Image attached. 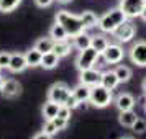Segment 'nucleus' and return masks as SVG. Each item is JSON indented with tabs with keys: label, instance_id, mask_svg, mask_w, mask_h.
Listing matches in <instances>:
<instances>
[{
	"label": "nucleus",
	"instance_id": "obj_2",
	"mask_svg": "<svg viewBox=\"0 0 146 139\" xmlns=\"http://www.w3.org/2000/svg\"><path fill=\"white\" fill-rule=\"evenodd\" d=\"M126 20L125 13L120 10V8H115V10H110V12H107L102 18L99 20V26L102 31H107V33H112L115 28L121 25L123 21Z\"/></svg>",
	"mask_w": 146,
	"mask_h": 139
},
{
	"label": "nucleus",
	"instance_id": "obj_34",
	"mask_svg": "<svg viewBox=\"0 0 146 139\" xmlns=\"http://www.w3.org/2000/svg\"><path fill=\"white\" fill-rule=\"evenodd\" d=\"M36 2V5L41 8H44V7H49L51 3H53V0H35Z\"/></svg>",
	"mask_w": 146,
	"mask_h": 139
},
{
	"label": "nucleus",
	"instance_id": "obj_12",
	"mask_svg": "<svg viewBox=\"0 0 146 139\" xmlns=\"http://www.w3.org/2000/svg\"><path fill=\"white\" fill-rule=\"evenodd\" d=\"M27 59H25V54H12L10 57V64H8V69L12 72L18 74V72H23L27 69Z\"/></svg>",
	"mask_w": 146,
	"mask_h": 139
},
{
	"label": "nucleus",
	"instance_id": "obj_37",
	"mask_svg": "<svg viewBox=\"0 0 146 139\" xmlns=\"http://www.w3.org/2000/svg\"><path fill=\"white\" fill-rule=\"evenodd\" d=\"M3 82H5V79H3V77L0 75V90H2V87H3Z\"/></svg>",
	"mask_w": 146,
	"mask_h": 139
},
{
	"label": "nucleus",
	"instance_id": "obj_41",
	"mask_svg": "<svg viewBox=\"0 0 146 139\" xmlns=\"http://www.w3.org/2000/svg\"><path fill=\"white\" fill-rule=\"evenodd\" d=\"M145 111H146V103H145Z\"/></svg>",
	"mask_w": 146,
	"mask_h": 139
},
{
	"label": "nucleus",
	"instance_id": "obj_16",
	"mask_svg": "<svg viewBox=\"0 0 146 139\" xmlns=\"http://www.w3.org/2000/svg\"><path fill=\"white\" fill-rule=\"evenodd\" d=\"M90 43H92V36H89L86 31H82L77 36H74V46L77 47L79 51H84L87 47H90Z\"/></svg>",
	"mask_w": 146,
	"mask_h": 139
},
{
	"label": "nucleus",
	"instance_id": "obj_23",
	"mask_svg": "<svg viewBox=\"0 0 146 139\" xmlns=\"http://www.w3.org/2000/svg\"><path fill=\"white\" fill-rule=\"evenodd\" d=\"M53 46H54L53 38H41V40L36 41L35 49H38L41 54H46V53H49V51H53Z\"/></svg>",
	"mask_w": 146,
	"mask_h": 139
},
{
	"label": "nucleus",
	"instance_id": "obj_30",
	"mask_svg": "<svg viewBox=\"0 0 146 139\" xmlns=\"http://www.w3.org/2000/svg\"><path fill=\"white\" fill-rule=\"evenodd\" d=\"M10 57H12V54H10V53H5V51H3V53H0V67H2V69H5V67L8 69Z\"/></svg>",
	"mask_w": 146,
	"mask_h": 139
},
{
	"label": "nucleus",
	"instance_id": "obj_10",
	"mask_svg": "<svg viewBox=\"0 0 146 139\" xmlns=\"http://www.w3.org/2000/svg\"><path fill=\"white\" fill-rule=\"evenodd\" d=\"M105 62L108 64H118L120 61L123 59V49L118 46V44H108L105 47V51L102 53Z\"/></svg>",
	"mask_w": 146,
	"mask_h": 139
},
{
	"label": "nucleus",
	"instance_id": "obj_19",
	"mask_svg": "<svg viewBox=\"0 0 146 139\" xmlns=\"http://www.w3.org/2000/svg\"><path fill=\"white\" fill-rule=\"evenodd\" d=\"M138 119L136 113L133 110H125V111H120V116H118V121L121 126H126V128H131L133 123Z\"/></svg>",
	"mask_w": 146,
	"mask_h": 139
},
{
	"label": "nucleus",
	"instance_id": "obj_29",
	"mask_svg": "<svg viewBox=\"0 0 146 139\" xmlns=\"http://www.w3.org/2000/svg\"><path fill=\"white\" fill-rule=\"evenodd\" d=\"M71 111H72L71 108H67L66 105H61V106H59V111H58V116L69 121V118H71Z\"/></svg>",
	"mask_w": 146,
	"mask_h": 139
},
{
	"label": "nucleus",
	"instance_id": "obj_5",
	"mask_svg": "<svg viewBox=\"0 0 146 139\" xmlns=\"http://www.w3.org/2000/svg\"><path fill=\"white\" fill-rule=\"evenodd\" d=\"M100 54L94 49L92 46L84 49V51H80L79 57H77V67H79V70H86V69H90L94 67V64L97 62Z\"/></svg>",
	"mask_w": 146,
	"mask_h": 139
},
{
	"label": "nucleus",
	"instance_id": "obj_25",
	"mask_svg": "<svg viewBox=\"0 0 146 139\" xmlns=\"http://www.w3.org/2000/svg\"><path fill=\"white\" fill-rule=\"evenodd\" d=\"M90 46H92L99 54H102L104 51H105V47L108 46V41H107L104 36H92V43H90Z\"/></svg>",
	"mask_w": 146,
	"mask_h": 139
},
{
	"label": "nucleus",
	"instance_id": "obj_24",
	"mask_svg": "<svg viewBox=\"0 0 146 139\" xmlns=\"http://www.w3.org/2000/svg\"><path fill=\"white\" fill-rule=\"evenodd\" d=\"M53 51L59 57H64L67 54L71 53V44H69V41L64 40V41H54V46H53Z\"/></svg>",
	"mask_w": 146,
	"mask_h": 139
},
{
	"label": "nucleus",
	"instance_id": "obj_21",
	"mask_svg": "<svg viewBox=\"0 0 146 139\" xmlns=\"http://www.w3.org/2000/svg\"><path fill=\"white\" fill-rule=\"evenodd\" d=\"M80 21L84 25V30H90V28L99 25V18H97V15L94 12H84L80 15Z\"/></svg>",
	"mask_w": 146,
	"mask_h": 139
},
{
	"label": "nucleus",
	"instance_id": "obj_3",
	"mask_svg": "<svg viewBox=\"0 0 146 139\" xmlns=\"http://www.w3.org/2000/svg\"><path fill=\"white\" fill-rule=\"evenodd\" d=\"M89 101L97 108H105L112 101V90L105 88L104 85H95L90 88V97Z\"/></svg>",
	"mask_w": 146,
	"mask_h": 139
},
{
	"label": "nucleus",
	"instance_id": "obj_11",
	"mask_svg": "<svg viewBox=\"0 0 146 139\" xmlns=\"http://www.w3.org/2000/svg\"><path fill=\"white\" fill-rule=\"evenodd\" d=\"M0 92L3 93V97H7V98H15V97H18L21 92V85L17 82V80H5L3 82V87H2V90Z\"/></svg>",
	"mask_w": 146,
	"mask_h": 139
},
{
	"label": "nucleus",
	"instance_id": "obj_17",
	"mask_svg": "<svg viewBox=\"0 0 146 139\" xmlns=\"http://www.w3.org/2000/svg\"><path fill=\"white\" fill-rule=\"evenodd\" d=\"M59 103H56V101H51V100H48V103H44L43 106V116L44 119H54L58 116V111H59Z\"/></svg>",
	"mask_w": 146,
	"mask_h": 139
},
{
	"label": "nucleus",
	"instance_id": "obj_14",
	"mask_svg": "<svg viewBox=\"0 0 146 139\" xmlns=\"http://www.w3.org/2000/svg\"><path fill=\"white\" fill-rule=\"evenodd\" d=\"M59 59L61 57L54 51H49V53L43 54V57H41V67H44V69H54L59 64Z\"/></svg>",
	"mask_w": 146,
	"mask_h": 139
},
{
	"label": "nucleus",
	"instance_id": "obj_6",
	"mask_svg": "<svg viewBox=\"0 0 146 139\" xmlns=\"http://www.w3.org/2000/svg\"><path fill=\"white\" fill-rule=\"evenodd\" d=\"M112 33L115 34V38H117L118 41H121V43H128V41L133 40V36H135V33H136V30H135V25H133L131 21H128V18H126L121 25H118V26L113 30Z\"/></svg>",
	"mask_w": 146,
	"mask_h": 139
},
{
	"label": "nucleus",
	"instance_id": "obj_13",
	"mask_svg": "<svg viewBox=\"0 0 146 139\" xmlns=\"http://www.w3.org/2000/svg\"><path fill=\"white\" fill-rule=\"evenodd\" d=\"M117 108H118L120 111H125V110H133V106L136 105V101L133 98L130 93H121L117 97Z\"/></svg>",
	"mask_w": 146,
	"mask_h": 139
},
{
	"label": "nucleus",
	"instance_id": "obj_18",
	"mask_svg": "<svg viewBox=\"0 0 146 139\" xmlns=\"http://www.w3.org/2000/svg\"><path fill=\"white\" fill-rule=\"evenodd\" d=\"M49 38H53L54 41H64V40L69 38V34H67V31L64 30V26L56 21V25H53L51 30H49Z\"/></svg>",
	"mask_w": 146,
	"mask_h": 139
},
{
	"label": "nucleus",
	"instance_id": "obj_42",
	"mask_svg": "<svg viewBox=\"0 0 146 139\" xmlns=\"http://www.w3.org/2000/svg\"><path fill=\"white\" fill-rule=\"evenodd\" d=\"M0 70H2V67H0Z\"/></svg>",
	"mask_w": 146,
	"mask_h": 139
},
{
	"label": "nucleus",
	"instance_id": "obj_15",
	"mask_svg": "<svg viewBox=\"0 0 146 139\" xmlns=\"http://www.w3.org/2000/svg\"><path fill=\"white\" fill-rule=\"evenodd\" d=\"M72 95L77 98L79 105H80V103H86V101H89V97H90V87L80 84V85H77L72 90Z\"/></svg>",
	"mask_w": 146,
	"mask_h": 139
},
{
	"label": "nucleus",
	"instance_id": "obj_32",
	"mask_svg": "<svg viewBox=\"0 0 146 139\" xmlns=\"http://www.w3.org/2000/svg\"><path fill=\"white\" fill-rule=\"evenodd\" d=\"M44 132H48L49 136H53L54 132H58V128L54 126V123L51 119H46V125H44Z\"/></svg>",
	"mask_w": 146,
	"mask_h": 139
},
{
	"label": "nucleus",
	"instance_id": "obj_43",
	"mask_svg": "<svg viewBox=\"0 0 146 139\" xmlns=\"http://www.w3.org/2000/svg\"><path fill=\"white\" fill-rule=\"evenodd\" d=\"M145 3H146V0H145Z\"/></svg>",
	"mask_w": 146,
	"mask_h": 139
},
{
	"label": "nucleus",
	"instance_id": "obj_20",
	"mask_svg": "<svg viewBox=\"0 0 146 139\" xmlns=\"http://www.w3.org/2000/svg\"><path fill=\"white\" fill-rule=\"evenodd\" d=\"M118 84H120V82H118V79H117L115 72H105V74H102L100 85H104L105 88H108V90H115Z\"/></svg>",
	"mask_w": 146,
	"mask_h": 139
},
{
	"label": "nucleus",
	"instance_id": "obj_39",
	"mask_svg": "<svg viewBox=\"0 0 146 139\" xmlns=\"http://www.w3.org/2000/svg\"><path fill=\"white\" fill-rule=\"evenodd\" d=\"M58 2H59V3H69L71 0H58Z\"/></svg>",
	"mask_w": 146,
	"mask_h": 139
},
{
	"label": "nucleus",
	"instance_id": "obj_4",
	"mask_svg": "<svg viewBox=\"0 0 146 139\" xmlns=\"http://www.w3.org/2000/svg\"><path fill=\"white\" fill-rule=\"evenodd\" d=\"M145 5H146L145 0H120V10L125 13L126 18L139 16Z\"/></svg>",
	"mask_w": 146,
	"mask_h": 139
},
{
	"label": "nucleus",
	"instance_id": "obj_27",
	"mask_svg": "<svg viewBox=\"0 0 146 139\" xmlns=\"http://www.w3.org/2000/svg\"><path fill=\"white\" fill-rule=\"evenodd\" d=\"M20 3L21 0H0V12H3V13L13 12Z\"/></svg>",
	"mask_w": 146,
	"mask_h": 139
},
{
	"label": "nucleus",
	"instance_id": "obj_1",
	"mask_svg": "<svg viewBox=\"0 0 146 139\" xmlns=\"http://www.w3.org/2000/svg\"><path fill=\"white\" fill-rule=\"evenodd\" d=\"M56 21L64 26V30L67 31V34L71 38L77 36L82 31H86L82 21H80V16H76V15L69 13V12H59V13L56 15Z\"/></svg>",
	"mask_w": 146,
	"mask_h": 139
},
{
	"label": "nucleus",
	"instance_id": "obj_26",
	"mask_svg": "<svg viewBox=\"0 0 146 139\" xmlns=\"http://www.w3.org/2000/svg\"><path fill=\"white\" fill-rule=\"evenodd\" d=\"M113 72L117 75L118 82H128L130 77H131V70H130V67H126V66H118Z\"/></svg>",
	"mask_w": 146,
	"mask_h": 139
},
{
	"label": "nucleus",
	"instance_id": "obj_38",
	"mask_svg": "<svg viewBox=\"0 0 146 139\" xmlns=\"http://www.w3.org/2000/svg\"><path fill=\"white\" fill-rule=\"evenodd\" d=\"M143 92H145V95H146V79L143 80Z\"/></svg>",
	"mask_w": 146,
	"mask_h": 139
},
{
	"label": "nucleus",
	"instance_id": "obj_33",
	"mask_svg": "<svg viewBox=\"0 0 146 139\" xmlns=\"http://www.w3.org/2000/svg\"><path fill=\"white\" fill-rule=\"evenodd\" d=\"M51 121H53V123H54V126L58 128V131H61V129H64V128L67 126V119H62V118H59V116H56V118H54V119H51Z\"/></svg>",
	"mask_w": 146,
	"mask_h": 139
},
{
	"label": "nucleus",
	"instance_id": "obj_9",
	"mask_svg": "<svg viewBox=\"0 0 146 139\" xmlns=\"http://www.w3.org/2000/svg\"><path fill=\"white\" fill-rule=\"evenodd\" d=\"M100 80H102V72L94 69V67L80 70V84H84V85L92 88L95 85H100Z\"/></svg>",
	"mask_w": 146,
	"mask_h": 139
},
{
	"label": "nucleus",
	"instance_id": "obj_22",
	"mask_svg": "<svg viewBox=\"0 0 146 139\" xmlns=\"http://www.w3.org/2000/svg\"><path fill=\"white\" fill-rule=\"evenodd\" d=\"M41 57H43V54L38 51V49H31V51H28L25 54V59H27V66L28 67H36V66H41Z\"/></svg>",
	"mask_w": 146,
	"mask_h": 139
},
{
	"label": "nucleus",
	"instance_id": "obj_7",
	"mask_svg": "<svg viewBox=\"0 0 146 139\" xmlns=\"http://www.w3.org/2000/svg\"><path fill=\"white\" fill-rule=\"evenodd\" d=\"M71 95V90H69V87L66 84H54L51 88H49V93H48V100H51V101H56V103H59V105H64V101L66 98Z\"/></svg>",
	"mask_w": 146,
	"mask_h": 139
},
{
	"label": "nucleus",
	"instance_id": "obj_36",
	"mask_svg": "<svg viewBox=\"0 0 146 139\" xmlns=\"http://www.w3.org/2000/svg\"><path fill=\"white\" fill-rule=\"evenodd\" d=\"M139 16L143 18V21H146V5H145V8H143V12L139 13Z\"/></svg>",
	"mask_w": 146,
	"mask_h": 139
},
{
	"label": "nucleus",
	"instance_id": "obj_40",
	"mask_svg": "<svg viewBox=\"0 0 146 139\" xmlns=\"http://www.w3.org/2000/svg\"><path fill=\"white\" fill-rule=\"evenodd\" d=\"M121 139H131V138H121Z\"/></svg>",
	"mask_w": 146,
	"mask_h": 139
},
{
	"label": "nucleus",
	"instance_id": "obj_31",
	"mask_svg": "<svg viewBox=\"0 0 146 139\" xmlns=\"http://www.w3.org/2000/svg\"><path fill=\"white\" fill-rule=\"evenodd\" d=\"M64 105L67 106V108H71V110H74V108H77L79 106V101H77V98L72 95V92H71V95L66 98V101H64Z\"/></svg>",
	"mask_w": 146,
	"mask_h": 139
},
{
	"label": "nucleus",
	"instance_id": "obj_28",
	"mask_svg": "<svg viewBox=\"0 0 146 139\" xmlns=\"http://www.w3.org/2000/svg\"><path fill=\"white\" fill-rule=\"evenodd\" d=\"M131 128H133V131H135V132L141 134V132L146 131V121H145V119H141V118H138L135 123H133Z\"/></svg>",
	"mask_w": 146,
	"mask_h": 139
},
{
	"label": "nucleus",
	"instance_id": "obj_8",
	"mask_svg": "<svg viewBox=\"0 0 146 139\" xmlns=\"http://www.w3.org/2000/svg\"><path fill=\"white\" fill-rule=\"evenodd\" d=\"M130 59L136 66L146 67V41H139L133 44V47L130 49Z\"/></svg>",
	"mask_w": 146,
	"mask_h": 139
},
{
	"label": "nucleus",
	"instance_id": "obj_35",
	"mask_svg": "<svg viewBox=\"0 0 146 139\" xmlns=\"http://www.w3.org/2000/svg\"><path fill=\"white\" fill-rule=\"evenodd\" d=\"M33 139H51V136H49L48 132L41 131V132H38V134H35V138H33Z\"/></svg>",
	"mask_w": 146,
	"mask_h": 139
}]
</instances>
